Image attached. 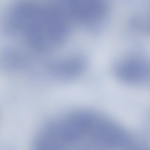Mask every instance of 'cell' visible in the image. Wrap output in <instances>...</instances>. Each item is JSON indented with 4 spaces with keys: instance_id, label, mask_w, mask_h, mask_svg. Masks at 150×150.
<instances>
[{
    "instance_id": "obj_1",
    "label": "cell",
    "mask_w": 150,
    "mask_h": 150,
    "mask_svg": "<svg viewBox=\"0 0 150 150\" xmlns=\"http://www.w3.org/2000/svg\"><path fill=\"white\" fill-rule=\"evenodd\" d=\"M87 118V110H78L46 122L38 132L39 146L44 150L81 149Z\"/></svg>"
},
{
    "instance_id": "obj_2",
    "label": "cell",
    "mask_w": 150,
    "mask_h": 150,
    "mask_svg": "<svg viewBox=\"0 0 150 150\" xmlns=\"http://www.w3.org/2000/svg\"><path fill=\"white\" fill-rule=\"evenodd\" d=\"M114 69L117 78L126 83L140 84L149 79V63L147 60L140 57H127L118 62Z\"/></svg>"
}]
</instances>
